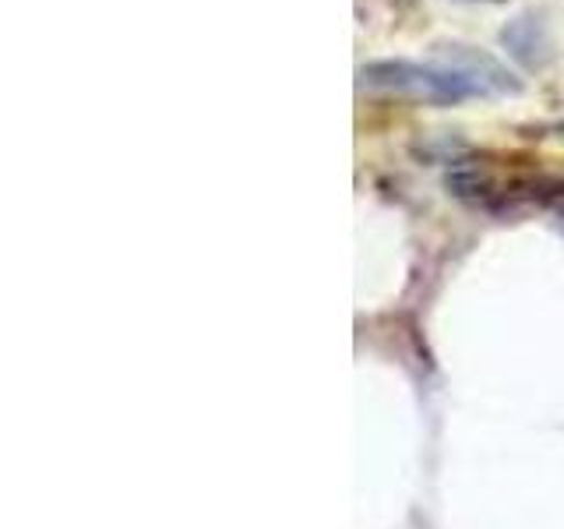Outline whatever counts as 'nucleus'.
<instances>
[{
  "instance_id": "f257e3e1",
  "label": "nucleus",
  "mask_w": 564,
  "mask_h": 529,
  "mask_svg": "<svg viewBox=\"0 0 564 529\" xmlns=\"http://www.w3.org/2000/svg\"><path fill=\"white\" fill-rule=\"evenodd\" d=\"M360 85L367 88H388V93H410V96H423L431 102L452 106L463 102L469 96H480L473 88L469 78H463L452 67H423L413 61H370L360 67Z\"/></svg>"
},
{
  "instance_id": "f03ea898",
  "label": "nucleus",
  "mask_w": 564,
  "mask_h": 529,
  "mask_svg": "<svg viewBox=\"0 0 564 529\" xmlns=\"http://www.w3.org/2000/svg\"><path fill=\"white\" fill-rule=\"evenodd\" d=\"M434 57L441 67H452L463 78H469L480 96H508V93L516 96V93H522V82L511 75L498 57H490L487 50H476L469 43H437Z\"/></svg>"
},
{
  "instance_id": "7ed1b4c3",
  "label": "nucleus",
  "mask_w": 564,
  "mask_h": 529,
  "mask_svg": "<svg viewBox=\"0 0 564 529\" xmlns=\"http://www.w3.org/2000/svg\"><path fill=\"white\" fill-rule=\"evenodd\" d=\"M501 43L505 50L525 67H543L551 61V40H546V29L536 14H519L501 29Z\"/></svg>"
},
{
  "instance_id": "20e7f679",
  "label": "nucleus",
  "mask_w": 564,
  "mask_h": 529,
  "mask_svg": "<svg viewBox=\"0 0 564 529\" xmlns=\"http://www.w3.org/2000/svg\"><path fill=\"white\" fill-rule=\"evenodd\" d=\"M455 4H505V0H455Z\"/></svg>"
}]
</instances>
